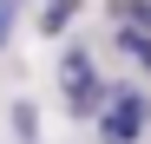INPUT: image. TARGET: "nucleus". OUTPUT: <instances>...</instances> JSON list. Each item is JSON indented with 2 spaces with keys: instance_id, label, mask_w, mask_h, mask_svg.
<instances>
[{
  "instance_id": "1",
  "label": "nucleus",
  "mask_w": 151,
  "mask_h": 144,
  "mask_svg": "<svg viewBox=\"0 0 151 144\" xmlns=\"http://www.w3.org/2000/svg\"><path fill=\"white\" fill-rule=\"evenodd\" d=\"M151 125V105H145V92L138 85H105V105L92 111V131L99 144H138Z\"/></svg>"
},
{
  "instance_id": "2",
  "label": "nucleus",
  "mask_w": 151,
  "mask_h": 144,
  "mask_svg": "<svg viewBox=\"0 0 151 144\" xmlns=\"http://www.w3.org/2000/svg\"><path fill=\"white\" fill-rule=\"evenodd\" d=\"M59 85H66V105L79 118H92L99 105H105V79L92 72V53H86V46H72V53L59 59Z\"/></svg>"
},
{
  "instance_id": "3",
  "label": "nucleus",
  "mask_w": 151,
  "mask_h": 144,
  "mask_svg": "<svg viewBox=\"0 0 151 144\" xmlns=\"http://www.w3.org/2000/svg\"><path fill=\"white\" fill-rule=\"evenodd\" d=\"M72 20H79V0H46V7H40V20H33V26H40L46 39H59V33L72 26Z\"/></svg>"
},
{
  "instance_id": "4",
  "label": "nucleus",
  "mask_w": 151,
  "mask_h": 144,
  "mask_svg": "<svg viewBox=\"0 0 151 144\" xmlns=\"http://www.w3.org/2000/svg\"><path fill=\"white\" fill-rule=\"evenodd\" d=\"M118 20H132V33H151V0H112Z\"/></svg>"
},
{
  "instance_id": "5",
  "label": "nucleus",
  "mask_w": 151,
  "mask_h": 144,
  "mask_svg": "<svg viewBox=\"0 0 151 144\" xmlns=\"http://www.w3.org/2000/svg\"><path fill=\"white\" fill-rule=\"evenodd\" d=\"M13 138H20V144H33V138H40V111H33L27 98L13 105Z\"/></svg>"
},
{
  "instance_id": "6",
  "label": "nucleus",
  "mask_w": 151,
  "mask_h": 144,
  "mask_svg": "<svg viewBox=\"0 0 151 144\" xmlns=\"http://www.w3.org/2000/svg\"><path fill=\"white\" fill-rule=\"evenodd\" d=\"M13 13H20V0H0V46L13 39Z\"/></svg>"
}]
</instances>
